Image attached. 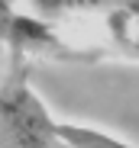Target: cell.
<instances>
[{
    "label": "cell",
    "instance_id": "cell-1",
    "mask_svg": "<svg viewBox=\"0 0 139 148\" xmlns=\"http://www.w3.org/2000/svg\"><path fill=\"white\" fill-rule=\"evenodd\" d=\"M0 148H62L55 116L26 84L23 71L0 81Z\"/></svg>",
    "mask_w": 139,
    "mask_h": 148
},
{
    "label": "cell",
    "instance_id": "cell-3",
    "mask_svg": "<svg viewBox=\"0 0 139 148\" xmlns=\"http://www.w3.org/2000/svg\"><path fill=\"white\" fill-rule=\"evenodd\" d=\"M13 19H16V0H0V61H3L7 45H10Z\"/></svg>",
    "mask_w": 139,
    "mask_h": 148
},
{
    "label": "cell",
    "instance_id": "cell-2",
    "mask_svg": "<svg viewBox=\"0 0 139 148\" xmlns=\"http://www.w3.org/2000/svg\"><path fill=\"white\" fill-rule=\"evenodd\" d=\"M55 135H58L62 148H139L126 138H117L113 132L81 126V122H68V119H55Z\"/></svg>",
    "mask_w": 139,
    "mask_h": 148
}]
</instances>
